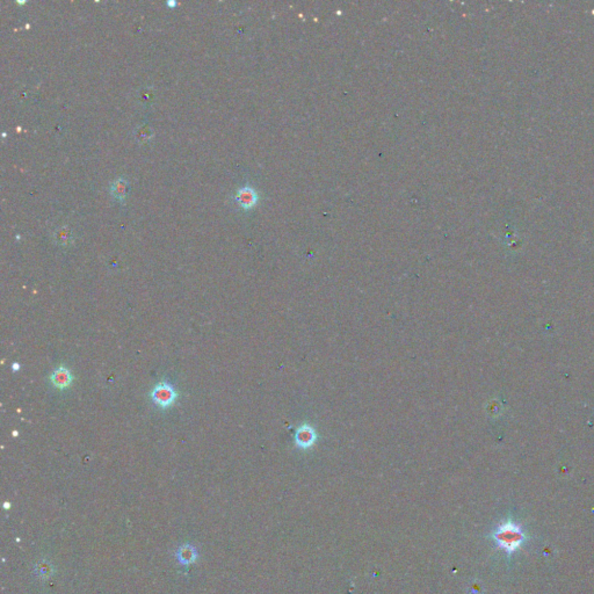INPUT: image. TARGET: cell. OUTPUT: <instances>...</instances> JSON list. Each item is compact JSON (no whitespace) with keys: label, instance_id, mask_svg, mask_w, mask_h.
<instances>
[{"label":"cell","instance_id":"cell-1","mask_svg":"<svg viewBox=\"0 0 594 594\" xmlns=\"http://www.w3.org/2000/svg\"><path fill=\"white\" fill-rule=\"evenodd\" d=\"M491 537L496 542L497 547L503 549L508 556H512L527 541L524 529L512 520L498 526L495 532L491 534Z\"/></svg>","mask_w":594,"mask_h":594},{"label":"cell","instance_id":"cell-2","mask_svg":"<svg viewBox=\"0 0 594 594\" xmlns=\"http://www.w3.org/2000/svg\"><path fill=\"white\" fill-rule=\"evenodd\" d=\"M150 396H151L152 401L157 407L161 409H169L177 400L178 392L175 391V389L171 384L167 382H161L152 389Z\"/></svg>","mask_w":594,"mask_h":594},{"label":"cell","instance_id":"cell-3","mask_svg":"<svg viewBox=\"0 0 594 594\" xmlns=\"http://www.w3.org/2000/svg\"><path fill=\"white\" fill-rule=\"evenodd\" d=\"M50 382L57 389H65L70 387V384L72 383V375H71L68 368L58 367L50 375Z\"/></svg>","mask_w":594,"mask_h":594},{"label":"cell","instance_id":"cell-4","mask_svg":"<svg viewBox=\"0 0 594 594\" xmlns=\"http://www.w3.org/2000/svg\"><path fill=\"white\" fill-rule=\"evenodd\" d=\"M236 199H237L238 203H239L240 207L249 209V208L254 206V203L257 202L258 196H257V193L254 192L253 188L242 187V188H239V190H238Z\"/></svg>","mask_w":594,"mask_h":594},{"label":"cell","instance_id":"cell-5","mask_svg":"<svg viewBox=\"0 0 594 594\" xmlns=\"http://www.w3.org/2000/svg\"><path fill=\"white\" fill-rule=\"evenodd\" d=\"M177 558L183 565H188V564L193 563L194 560L198 558V551H196L195 547L191 545H185L180 547L177 551Z\"/></svg>","mask_w":594,"mask_h":594},{"label":"cell","instance_id":"cell-6","mask_svg":"<svg viewBox=\"0 0 594 594\" xmlns=\"http://www.w3.org/2000/svg\"><path fill=\"white\" fill-rule=\"evenodd\" d=\"M128 182L123 178H118L111 183V193L116 200L123 201L127 196Z\"/></svg>","mask_w":594,"mask_h":594},{"label":"cell","instance_id":"cell-7","mask_svg":"<svg viewBox=\"0 0 594 594\" xmlns=\"http://www.w3.org/2000/svg\"><path fill=\"white\" fill-rule=\"evenodd\" d=\"M55 240L61 245H68L73 240L72 231L69 227H61L55 231Z\"/></svg>","mask_w":594,"mask_h":594},{"label":"cell","instance_id":"cell-8","mask_svg":"<svg viewBox=\"0 0 594 594\" xmlns=\"http://www.w3.org/2000/svg\"><path fill=\"white\" fill-rule=\"evenodd\" d=\"M153 136V130L151 127H149L148 124H142L140 127L136 128L135 130V137L136 140L140 142V143H144V142H148L152 139Z\"/></svg>","mask_w":594,"mask_h":594},{"label":"cell","instance_id":"cell-9","mask_svg":"<svg viewBox=\"0 0 594 594\" xmlns=\"http://www.w3.org/2000/svg\"><path fill=\"white\" fill-rule=\"evenodd\" d=\"M36 570L40 577H48L50 575V572H51V566L47 565V564H42V565H39L36 568Z\"/></svg>","mask_w":594,"mask_h":594}]
</instances>
